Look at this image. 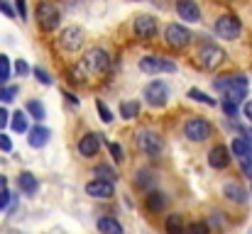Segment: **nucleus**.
<instances>
[{
    "mask_svg": "<svg viewBox=\"0 0 252 234\" xmlns=\"http://www.w3.org/2000/svg\"><path fill=\"white\" fill-rule=\"evenodd\" d=\"M216 88L225 95V100L240 103L248 98V78L245 76H220L216 80Z\"/></svg>",
    "mask_w": 252,
    "mask_h": 234,
    "instance_id": "1",
    "label": "nucleus"
},
{
    "mask_svg": "<svg viewBox=\"0 0 252 234\" xmlns=\"http://www.w3.org/2000/svg\"><path fill=\"white\" fill-rule=\"evenodd\" d=\"M225 61V52L218 47V44H203L201 47V52H198V64H201V69H206V71H213V69H218L220 64Z\"/></svg>",
    "mask_w": 252,
    "mask_h": 234,
    "instance_id": "2",
    "label": "nucleus"
},
{
    "mask_svg": "<svg viewBox=\"0 0 252 234\" xmlns=\"http://www.w3.org/2000/svg\"><path fill=\"white\" fill-rule=\"evenodd\" d=\"M84 66L88 74H105L108 66H110V56L105 49H88L84 54Z\"/></svg>",
    "mask_w": 252,
    "mask_h": 234,
    "instance_id": "3",
    "label": "nucleus"
},
{
    "mask_svg": "<svg viewBox=\"0 0 252 234\" xmlns=\"http://www.w3.org/2000/svg\"><path fill=\"white\" fill-rule=\"evenodd\" d=\"M230 149H233V154L238 156V161H240L243 171L248 173V178L252 181V142L245 139V137H235Z\"/></svg>",
    "mask_w": 252,
    "mask_h": 234,
    "instance_id": "4",
    "label": "nucleus"
},
{
    "mask_svg": "<svg viewBox=\"0 0 252 234\" xmlns=\"http://www.w3.org/2000/svg\"><path fill=\"white\" fill-rule=\"evenodd\" d=\"M240 29H243V25H240V20L233 17V15H220V17L216 20V32H218L220 39L233 42V39L240 37Z\"/></svg>",
    "mask_w": 252,
    "mask_h": 234,
    "instance_id": "5",
    "label": "nucleus"
},
{
    "mask_svg": "<svg viewBox=\"0 0 252 234\" xmlns=\"http://www.w3.org/2000/svg\"><path fill=\"white\" fill-rule=\"evenodd\" d=\"M184 134L191 139V142H206L211 137V122L203 120V117H191L184 127Z\"/></svg>",
    "mask_w": 252,
    "mask_h": 234,
    "instance_id": "6",
    "label": "nucleus"
},
{
    "mask_svg": "<svg viewBox=\"0 0 252 234\" xmlns=\"http://www.w3.org/2000/svg\"><path fill=\"white\" fill-rule=\"evenodd\" d=\"M140 69L142 74H174L176 71V64L169 61V59H162V56H145L140 59Z\"/></svg>",
    "mask_w": 252,
    "mask_h": 234,
    "instance_id": "7",
    "label": "nucleus"
},
{
    "mask_svg": "<svg viewBox=\"0 0 252 234\" xmlns=\"http://www.w3.org/2000/svg\"><path fill=\"white\" fill-rule=\"evenodd\" d=\"M37 20H39V27L42 29H54L59 25V10H57V5L49 2V0H42L37 5Z\"/></svg>",
    "mask_w": 252,
    "mask_h": 234,
    "instance_id": "8",
    "label": "nucleus"
},
{
    "mask_svg": "<svg viewBox=\"0 0 252 234\" xmlns=\"http://www.w3.org/2000/svg\"><path fill=\"white\" fill-rule=\"evenodd\" d=\"M137 147L150 156H159L162 154V137L152 130H142L137 132Z\"/></svg>",
    "mask_w": 252,
    "mask_h": 234,
    "instance_id": "9",
    "label": "nucleus"
},
{
    "mask_svg": "<svg viewBox=\"0 0 252 234\" xmlns=\"http://www.w3.org/2000/svg\"><path fill=\"white\" fill-rule=\"evenodd\" d=\"M59 47L66 52H79L84 47V29L81 27H64L59 34Z\"/></svg>",
    "mask_w": 252,
    "mask_h": 234,
    "instance_id": "10",
    "label": "nucleus"
},
{
    "mask_svg": "<svg viewBox=\"0 0 252 234\" xmlns=\"http://www.w3.org/2000/svg\"><path fill=\"white\" fill-rule=\"evenodd\" d=\"M164 39L174 49H186L191 44V32L186 27H181V25H169L167 32H164Z\"/></svg>",
    "mask_w": 252,
    "mask_h": 234,
    "instance_id": "11",
    "label": "nucleus"
},
{
    "mask_svg": "<svg viewBox=\"0 0 252 234\" xmlns=\"http://www.w3.org/2000/svg\"><path fill=\"white\" fill-rule=\"evenodd\" d=\"M167 85L162 83V80H152V83H147V88H145V100H147V105H152V107H162L164 103H167Z\"/></svg>",
    "mask_w": 252,
    "mask_h": 234,
    "instance_id": "12",
    "label": "nucleus"
},
{
    "mask_svg": "<svg viewBox=\"0 0 252 234\" xmlns=\"http://www.w3.org/2000/svg\"><path fill=\"white\" fill-rule=\"evenodd\" d=\"M135 34L142 39H152L157 34V20L152 15H140L135 20Z\"/></svg>",
    "mask_w": 252,
    "mask_h": 234,
    "instance_id": "13",
    "label": "nucleus"
},
{
    "mask_svg": "<svg viewBox=\"0 0 252 234\" xmlns=\"http://www.w3.org/2000/svg\"><path fill=\"white\" fill-rule=\"evenodd\" d=\"M86 193H88L91 198H110V195L115 193V188H113V181L95 178V181H91V183L86 185Z\"/></svg>",
    "mask_w": 252,
    "mask_h": 234,
    "instance_id": "14",
    "label": "nucleus"
},
{
    "mask_svg": "<svg viewBox=\"0 0 252 234\" xmlns=\"http://www.w3.org/2000/svg\"><path fill=\"white\" fill-rule=\"evenodd\" d=\"M176 12L186 22H198L201 20V10H198V5L193 0H179L176 2Z\"/></svg>",
    "mask_w": 252,
    "mask_h": 234,
    "instance_id": "15",
    "label": "nucleus"
},
{
    "mask_svg": "<svg viewBox=\"0 0 252 234\" xmlns=\"http://www.w3.org/2000/svg\"><path fill=\"white\" fill-rule=\"evenodd\" d=\"M98 147H100V137L98 134H84L81 139H79V154L86 156V158H91V156H95L98 152Z\"/></svg>",
    "mask_w": 252,
    "mask_h": 234,
    "instance_id": "16",
    "label": "nucleus"
},
{
    "mask_svg": "<svg viewBox=\"0 0 252 234\" xmlns=\"http://www.w3.org/2000/svg\"><path fill=\"white\" fill-rule=\"evenodd\" d=\"M208 163L213 166V168H225L228 163H230V152H228V147H213L211 149V154H208Z\"/></svg>",
    "mask_w": 252,
    "mask_h": 234,
    "instance_id": "17",
    "label": "nucleus"
},
{
    "mask_svg": "<svg viewBox=\"0 0 252 234\" xmlns=\"http://www.w3.org/2000/svg\"><path fill=\"white\" fill-rule=\"evenodd\" d=\"M17 185H20V190H22L25 195H34V193H37V188H39L37 178H34L30 171H22V173H20V178H17Z\"/></svg>",
    "mask_w": 252,
    "mask_h": 234,
    "instance_id": "18",
    "label": "nucleus"
},
{
    "mask_svg": "<svg viewBox=\"0 0 252 234\" xmlns=\"http://www.w3.org/2000/svg\"><path fill=\"white\" fill-rule=\"evenodd\" d=\"M27 142H30V147H34V149L44 147V144L49 142V130H47V127H34V130H30Z\"/></svg>",
    "mask_w": 252,
    "mask_h": 234,
    "instance_id": "19",
    "label": "nucleus"
},
{
    "mask_svg": "<svg viewBox=\"0 0 252 234\" xmlns=\"http://www.w3.org/2000/svg\"><path fill=\"white\" fill-rule=\"evenodd\" d=\"M98 230H100V234H123V225L115 217H100Z\"/></svg>",
    "mask_w": 252,
    "mask_h": 234,
    "instance_id": "20",
    "label": "nucleus"
},
{
    "mask_svg": "<svg viewBox=\"0 0 252 234\" xmlns=\"http://www.w3.org/2000/svg\"><path fill=\"white\" fill-rule=\"evenodd\" d=\"M164 230H167V234H186L184 217L181 215H169L167 222H164Z\"/></svg>",
    "mask_w": 252,
    "mask_h": 234,
    "instance_id": "21",
    "label": "nucleus"
},
{
    "mask_svg": "<svg viewBox=\"0 0 252 234\" xmlns=\"http://www.w3.org/2000/svg\"><path fill=\"white\" fill-rule=\"evenodd\" d=\"M225 198L233 200V203H245L248 193H245L243 185H238V183H228V185H225Z\"/></svg>",
    "mask_w": 252,
    "mask_h": 234,
    "instance_id": "22",
    "label": "nucleus"
},
{
    "mask_svg": "<svg viewBox=\"0 0 252 234\" xmlns=\"http://www.w3.org/2000/svg\"><path fill=\"white\" fill-rule=\"evenodd\" d=\"M167 205V198H164V193H159V190H152L150 195H147V208L152 210V212H162V208Z\"/></svg>",
    "mask_w": 252,
    "mask_h": 234,
    "instance_id": "23",
    "label": "nucleus"
},
{
    "mask_svg": "<svg viewBox=\"0 0 252 234\" xmlns=\"http://www.w3.org/2000/svg\"><path fill=\"white\" fill-rule=\"evenodd\" d=\"M27 112H30L34 120H44V117H47V112H44L42 103H37V100H30V103H27Z\"/></svg>",
    "mask_w": 252,
    "mask_h": 234,
    "instance_id": "24",
    "label": "nucleus"
},
{
    "mask_svg": "<svg viewBox=\"0 0 252 234\" xmlns=\"http://www.w3.org/2000/svg\"><path fill=\"white\" fill-rule=\"evenodd\" d=\"M12 130H15V132H27V117H25V110H20V112L12 115Z\"/></svg>",
    "mask_w": 252,
    "mask_h": 234,
    "instance_id": "25",
    "label": "nucleus"
},
{
    "mask_svg": "<svg viewBox=\"0 0 252 234\" xmlns=\"http://www.w3.org/2000/svg\"><path fill=\"white\" fill-rule=\"evenodd\" d=\"M189 98H193V100H198V103H206V105H211V107L216 105V100H213L211 95H206L203 90H198V88H191V90H189Z\"/></svg>",
    "mask_w": 252,
    "mask_h": 234,
    "instance_id": "26",
    "label": "nucleus"
},
{
    "mask_svg": "<svg viewBox=\"0 0 252 234\" xmlns=\"http://www.w3.org/2000/svg\"><path fill=\"white\" fill-rule=\"evenodd\" d=\"M137 110H140L137 103H123V105H120V115H123L125 120H132V117L137 115Z\"/></svg>",
    "mask_w": 252,
    "mask_h": 234,
    "instance_id": "27",
    "label": "nucleus"
},
{
    "mask_svg": "<svg viewBox=\"0 0 252 234\" xmlns=\"http://www.w3.org/2000/svg\"><path fill=\"white\" fill-rule=\"evenodd\" d=\"M7 78H10V59L5 54H0V83L5 85Z\"/></svg>",
    "mask_w": 252,
    "mask_h": 234,
    "instance_id": "28",
    "label": "nucleus"
},
{
    "mask_svg": "<svg viewBox=\"0 0 252 234\" xmlns=\"http://www.w3.org/2000/svg\"><path fill=\"white\" fill-rule=\"evenodd\" d=\"M186 234H211V230H208L206 222H191L186 227Z\"/></svg>",
    "mask_w": 252,
    "mask_h": 234,
    "instance_id": "29",
    "label": "nucleus"
},
{
    "mask_svg": "<svg viewBox=\"0 0 252 234\" xmlns=\"http://www.w3.org/2000/svg\"><path fill=\"white\" fill-rule=\"evenodd\" d=\"M17 95V85H5V88H0V100H12Z\"/></svg>",
    "mask_w": 252,
    "mask_h": 234,
    "instance_id": "30",
    "label": "nucleus"
},
{
    "mask_svg": "<svg viewBox=\"0 0 252 234\" xmlns=\"http://www.w3.org/2000/svg\"><path fill=\"white\" fill-rule=\"evenodd\" d=\"M95 176H98V178H105V181H115V178H118L108 166H98V168H95Z\"/></svg>",
    "mask_w": 252,
    "mask_h": 234,
    "instance_id": "31",
    "label": "nucleus"
},
{
    "mask_svg": "<svg viewBox=\"0 0 252 234\" xmlns=\"http://www.w3.org/2000/svg\"><path fill=\"white\" fill-rule=\"evenodd\" d=\"M95 107H98V115H100V120H103V122H110V120H113V115H110V110H108V107H105V105H103L100 100L95 103Z\"/></svg>",
    "mask_w": 252,
    "mask_h": 234,
    "instance_id": "32",
    "label": "nucleus"
},
{
    "mask_svg": "<svg viewBox=\"0 0 252 234\" xmlns=\"http://www.w3.org/2000/svg\"><path fill=\"white\" fill-rule=\"evenodd\" d=\"M34 76H37L39 83H44V85H49V83H52V78H49V74H47L44 69H34Z\"/></svg>",
    "mask_w": 252,
    "mask_h": 234,
    "instance_id": "33",
    "label": "nucleus"
},
{
    "mask_svg": "<svg viewBox=\"0 0 252 234\" xmlns=\"http://www.w3.org/2000/svg\"><path fill=\"white\" fill-rule=\"evenodd\" d=\"M15 71H17V76H25V74L30 71L27 61H25V59H17V64H15Z\"/></svg>",
    "mask_w": 252,
    "mask_h": 234,
    "instance_id": "34",
    "label": "nucleus"
},
{
    "mask_svg": "<svg viewBox=\"0 0 252 234\" xmlns=\"http://www.w3.org/2000/svg\"><path fill=\"white\" fill-rule=\"evenodd\" d=\"M10 205V193H7V188H0V210H5Z\"/></svg>",
    "mask_w": 252,
    "mask_h": 234,
    "instance_id": "35",
    "label": "nucleus"
},
{
    "mask_svg": "<svg viewBox=\"0 0 252 234\" xmlns=\"http://www.w3.org/2000/svg\"><path fill=\"white\" fill-rule=\"evenodd\" d=\"M223 110H225V112L233 117V115L238 112V103H233V100H225V103H223Z\"/></svg>",
    "mask_w": 252,
    "mask_h": 234,
    "instance_id": "36",
    "label": "nucleus"
},
{
    "mask_svg": "<svg viewBox=\"0 0 252 234\" xmlns=\"http://www.w3.org/2000/svg\"><path fill=\"white\" fill-rule=\"evenodd\" d=\"M110 154L115 161H123V147L120 144H110Z\"/></svg>",
    "mask_w": 252,
    "mask_h": 234,
    "instance_id": "37",
    "label": "nucleus"
},
{
    "mask_svg": "<svg viewBox=\"0 0 252 234\" xmlns=\"http://www.w3.org/2000/svg\"><path fill=\"white\" fill-rule=\"evenodd\" d=\"M15 2H17V15L27 17V0H15Z\"/></svg>",
    "mask_w": 252,
    "mask_h": 234,
    "instance_id": "38",
    "label": "nucleus"
},
{
    "mask_svg": "<svg viewBox=\"0 0 252 234\" xmlns=\"http://www.w3.org/2000/svg\"><path fill=\"white\" fill-rule=\"evenodd\" d=\"M0 149H2V152H10V149H12V142H10V137L0 134Z\"/></svg>",
    "mask_w": 252,
    "mask_h": 234,
    "instance_id": "39",
    "label": "nucleus"
},
{
    "mask_svg": "<svg viewBox=\"0 0 252 234\" xmlns=\"http://www.w3.org/2000/svg\"><path fill=\"white\" fill-rule=\"evenodd\" d=\"M12 115L5 110V107H0V130H5V125H7V120H10Z\"/></svg>",
    "mask_w": 252,
    "mask_h": 234,
    "instance_id": "40",
    "label": "nucleus"
},
{
    "mask_svg": "<svg viewBox=\"0 0 252 234\" xmlns=\"http://www.w3.org/2000/svg\"><path fill=\"white\" fill-rule=\"evenodd\" d=\"M0 10H2L5 15H10V17H15V10H12V7H10L7 2H2V0H0Z\"/></svg>",
    "mask_w": 252,
    "mask_h": 234,
    "instance_id": "41",
    "label": "nucleus"
},
{
    "mask_svg": "<svg viewBox=\"0 0 252 234\" xmlns=\"http://www.w3.org/2000/svg\"><path fill=\"white\" fill-rule=\"evenodd\" d=\"M243 112H245V117L252 122V100L250 103H245V107H243Z\"/></svg>",
    "mask_w": 252,
    "mask_h": 234,
    "instance_id": "42",
    "label": "nucleus"
},
{
    "mask_svg": "<svg viewBox=\"0 0 252 234\" xmlns=\"http://www.w3.org/2000/svg\"><path fill=\"white\" fill-rule=\"evenodd\" d=\"M5 183H7V178H5V176L0 173V188H5Z\"/></svg>",
    "mask_w": 252,
    "mask_h": 234,
    "instance_id": "43",
    "label": "nucleus"
}]
</instances>
